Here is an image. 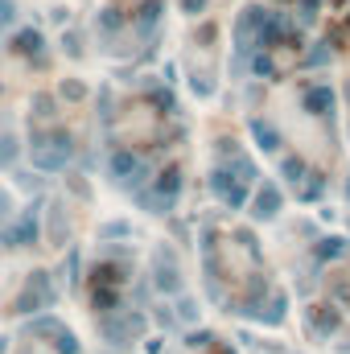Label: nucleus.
<instances>
[{
  "mask_svg": "<svg viewBox=\"0 0 350 354\" xmlns=\"http://www.w3.org/2000/svg\"><path fill=\"white\" fill-rule=\"evenodd\" d=\"M12 50L25 54V58H33V54L42 50V33H37V29H21V33L12 37Z\"/></svg>",
  "mask_w": 350,
  "mask_h": 354,
  "instance_id": "obj_1",
  "label": "nucleus"
},
{
  "mask_svg": "<svg viewBox=\"0 0 350 354\" xmlns=\"http://www.w3.org/2000/svg\"><path fill=\"white\" fill-rule=\"evenodd\" d=\"M12 12H17V8H12V0H0V25H8V21H12Z\"/></svg>",
  "mask_w": 350,
  "mask_h": 354,
  "instance_id": "obj_2",
  "label": "nucleus"
}]
</instances>
